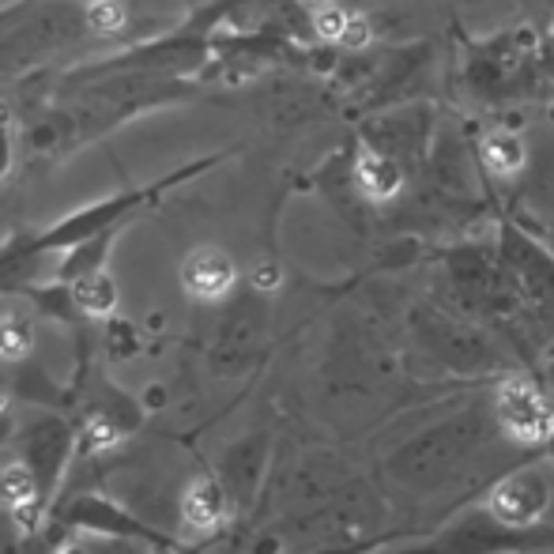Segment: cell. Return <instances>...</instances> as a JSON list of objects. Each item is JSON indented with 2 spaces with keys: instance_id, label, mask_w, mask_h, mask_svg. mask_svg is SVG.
Instances as JSON below:
<instances>
[{
  "instance_id": "obj_1",
  "label": "cell",
  "mask_w": 554,
  "mask_h": 554,
  "mask_svg": "<svg viewBox=\"0 0 554 554\" xmlns=\"http://www.w3.org/2000/svg\"><path fill=\"white\" fill-rule=\"evenodd\" d=\"M498 423H502L509 438L524 441V445H536V441L551 438L554 408L532 381H509L498 392Z\"/></svg>"
},
{
  "instance_id": "obj_2",
  "label": "cell",
  "mask_w": 554,
  "mask_h": 554,
  "mask_svg": "<svg viewBox=\"0 0 554 554\" xmlns=\"http://www.w3.org/2000/svg\"><path fill=\"white\" fill-rule=\"evenodd\" d=\"M181 279L196 298H223L234 287V264L223 249H196L181 268Z\"/></svg>"
},
{
  "instance_id": "obj_3",
  "label": "cell",
  "mask_w": 554,
  "mask_h": 554,
  "mask_svg": "<svg viewBox=\"0 0 554 554\" xmlns=\"http://www.w3.org/2000/svg\"><path fill=\"white\" fill-rule=\"evenodd\" d=\"M181 513H185V521L200 528V532H208L215 524L223 521V513H227V498H223V490L219 483L212 479H196L193 487L185 490V498H181Z\"/></svg>"
},
{
  "instance_id": "obj_4",
  "label": "cell",
  "mask_w": 554,
  "mask_h": 554,
  "mask_svg": "<svg viewBox=\"0 0 554 554\" xmlns=\"http://www.w3.org/2000/svg\"><path fill=\"white\" fill-rule=\"evenodd\" d=\"M359 181L374 200H389V196L400 189V170H396L392 159L370 151V155H362L359 159Z\"/></svg>"
},
{
  "instance_id": "obj_5",
  "label": "cell",
  "mask_w": 554,
  "mask_h": 554,
  "mask_svg": "<svg viewBox=\"0 0 554 554\" xmlns=\"http://www.w3.org/2000/svg\"><path fill=\"white\" fill-rule=\"evenodd\" d=\"M483 159H487L494 174H513L524 163V144L513 132H490L483 140Z\"/></svg>"
},
{
  "instance_id": "obj_6",
  "label": "cell",
  "mask_w": 554,
  "mask_h": 554,
  "mask_svg": "<svg viewBox=\"0 0 554 554\" xmlns=\"http://www.w3.org/2000/svg\"><path fill=\"white\" fill-rule=\"evenodd\" d=\"M76 298L83 302V310L91 313H110L114 310V283L106 276H91L76 287Z\"/></svg>"
},
{
  "instance_id": "obj_7",
  "label": "cell",
  "mask_w": 554,
  "mask_h": 554,
  "mask_svg": "<svg viewBox=\"0 0 554 554\" xmlns=\"http://www.w3.org/2000/svg\"><path fill=\"white\" fill-rule=\"evenodd\" d=\"M0 494H4V502H12V506H23V502H31V498H34V479H31V472H27L23 464H12V468H4V475H0Z\"/></svg>"
},
{
  "instance_id": "obj_8",
  "label": "cell",
  "mask_w": 554,
  "mask_h": 554,
  "mask_svg": "<svg viewBox=\"0 0 554 554\" xmlns=\"http://www.w3.org/2000/svg\"><path fill=\"white\" fill-rule=\"evenodd\" d=\"M31 351V336H27V325L19 317H4L0 321V355L4 359H23Z\"/></svg>"
},
{
  "instance_id": "obj_9",
  "label": "cell",
  "mask_w": 554,
  "mask_h": 554,
  "mask_svg": "<svg viewBox=\"0 0 554 554\" xmlns=\"http://www.w3.org/2000/svg\"><path fill=\"white\" fill-rule=\"evenodd\" d=\"M313 27H317L321 38H343V31H347V12L343 8H325V12H317Z\"/></svg>"
},
{
  "instance_id": "obj_10",
  "label": "cell",
  "mask_w": 554,
  "mask_h": 554,
  "mask_svg": "<svg viewBox=\"0 0 554 554\" xmlns=\"http://www.w3.org/2000/svg\"><path fill=\"white\" fill-rule=\"evenodd\" d=\"M121 8H117L114 0H98L95 8H91V23H95L98 31H114V27H121Z\"/></svg>"
},
{
  "instance_id": "obj_11",
  "label": "cell",
  "mask_w": 554,
  "mask_h": 554,
  "mask_svg": "<svg viewBox=\"0 0 554 554\" xmlns=\"http://www.w3.org/2000/svg\"><path fill=\"white\" fill-rule=\"evenodd\" d=\"M253 283H257L261 291H276V287H279V268H276V264L261 261L257 268H253Z\"/></svg>"
},
{
  "instance_id": "obj_12",
  "label": "cell",
  "mask_w": 554,
  "mask_h": 554,
  "mask_svg": "<svg viewBox=\"0 0 554 554\" xmlns=\"http://www.w3.org/2000/svg\"><path fill=\"white\" fill-rule=\"evenodd\" d=\"M366 31H370V27H366L362 19H347V31H343L340 42H347V46H359V42H366V38H370Z\"/></svg>"
},
{
  "instance_id": "obj_13",
  "label": "cell",
  "mask_w": 554,
  "mask_h": 554,
  "mask_svg": "<svg viewBox=\"0 0 554 554\" xmlns=\"http://www.w3.org/2000/svg\"><path fill=\"white\" fill-rule=\"evenodd\" d=\"M65 554H83V551H80V547H68V551H65Z\"/></svg>"
},
{
  "instance_id": "obj_14",
  "label": "cell",
  "mask_w": 554,
  "mask_h": 554,
  "mask_svg": "<svg viewBox=\"0 0 554 554\" xmlns=\"http://www.w3.org/2000/svg\"><path fill=\"white\" fill-rule=\"evenodd\" d=\"M0 411H4V389H0Z\"/></svg>"
}]
</instances>
